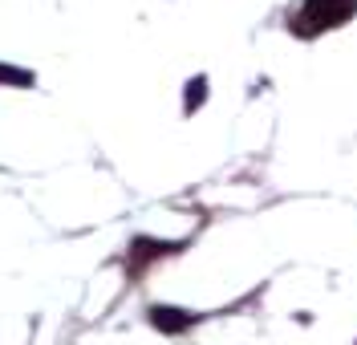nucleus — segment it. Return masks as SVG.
Instances as JSON below:
<instances>
[{
	"label": "nucleus",
	"mask_w": 357,
	"mask_h": 345,
	"mask_svg": "<svg viewBox=\"0 0 357 345\" xmlns=\"http://www.w3.org/2000/svg\"><path fill=\"white\" fill-rule=\"evenodd\" d=\"M151 321L162 329V333H178V329H187L191 325V313H183V309H151Z\"/></svg>",
	"instance_id": "f03ea898"
},
{
	"label": "nucleus",
	"mask_w": 357,
	"mask_h": 345,
	"mask_svg": "<svg viewBox=\"0 0 357 345\" xmlns=\"http://www.w3.org/2000/svg\"><path fill=\"white\" fill-rule=\"evenodd\" d=\"M0 82H8V86H33V73H29V69L0 66Z\"/></svg>",
	"instance_id": "7ed1b4c3"
},
{
	"label": "nucleus",
	"mask_w": 357,
	"mask_h": 345,
	"mask_svg": "<svg viewBox=\"0 0 357 345\" xmlns=\"http://www.w3.org/2000/svg\"><path fill=\"white\" fill-rule=\"evenodd\" d=\"M354 4L357 0H309V21H317V29H333L354 13Z\"/></svg>",
	"instance_id": "f257e3e1"
},
{
	"label": "nucleus",
	"mask_w": 357,
	"mask_h": 345,
	"mask_svg": "<svg viewBox=\"0 0 357 345\" xmlns=\"http://www.w3.org/2000/svg\"><path fill=\"white\" fill-rule=\"evenodd\" d=\"M187 90H191V98H187V110H195V106L203 102V93H207V82H203V77H195Z\"/></svg>",
	"instance_id": "20e7f679"
}]
</instances>
